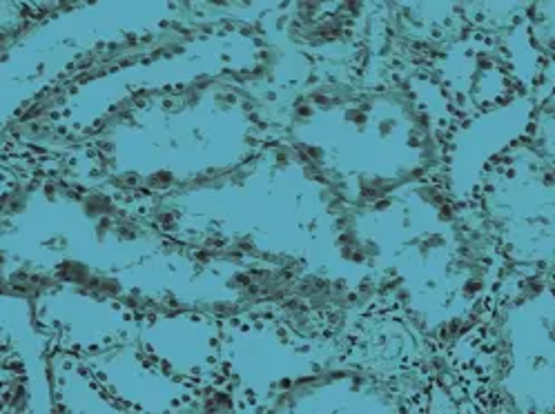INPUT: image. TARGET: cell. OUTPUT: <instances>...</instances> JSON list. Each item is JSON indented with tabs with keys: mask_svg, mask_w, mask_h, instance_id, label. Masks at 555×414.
<instances>
[{
	"mask_svg": "<svg viewBox=\"0 0 555 414\" xmlns=\"http://www.w3.org/2000/svg\"><path fill=\"white\" fill-rule=\"evenodd\" d=\"M348 210L279 138L221 178L145 199V225L205 254L290 265L348 281L342 269Z\"/></svg>",
	"mask_w": 555,
	"mask_h": 414,
	"instance_id": "277c9868",
	"label": "cell"
},
{
	"mask_svg": "<svg viewBox=\"0 0 555 414\" xmlns=\"http://www.w3.org/2000/svg\"><path fill=\"white\" fill-rule=\"evenodd\" d=\"M544 71H547V76L555 83V62H551V65H544Z\"/></svg>",
	"mask_w": 555,
	"mask_h": 414,
	"instance_id": "7c38bea8",
	"label": "cell"
},
{
	"mask_svg": "<svg viewBox=\"0 0 555 414\" xmlns=\"http://www.w3.org/2000/svg\"><path fill=\"white\" fill-rule=\"evenodd\" d=\"M377 3H257L255 23L319 80H364L375 53ZM310 83V85H312Z\"/></svg>",
	"mask_w": 555,
	"mask_h": 414,
	"instance_id": "9c48e42d",
	"label": "cell"
},
{
	"mask_svg": "<svg viewBox=\"0 0 555 414\" xmlns=\"http://www.w3.org/2000/svg\"><path fill=\"white\" fill-rule=\"evenodd\" d=\"M279 121L283 141L353 210L451 169L460 132L426 76L319 80L283 103Z\"/></svg>",
	"mask_w": 555,
	"mask_h": 414,
	"instance_id": "7a4b0ae2",
	"label": "cell"
},
{
	"mask_svg": "<svg viewBox=\"0 0 555 414\" xmlns=\"http://www.w3.org/2000/svg\"><path fill=\"white\" fill-rule=\"evenodd\" d=\"M45 348L29 301L0 292V414H54Z\"/></svg>",
	"mask_w": 555,
	"mask_h": 414,
	"instance_id": "30bf717a",
	"label": "cell"
},
{
	"mask_svg": "<svg viewBox=\"0 0 555 414\" xmlns=\"http://www.w3.org/2000/svg\"><path fill=\"white\" fill-rule=\"evenodd\" d=\"M128 83L137 98L83 145L101 172L145 199L221 178L283 138L272 105L235 80L185 78L167 40Z\"/></svg>",
	"mask_w": 555,
	"mask_h": 414,
	"instance_id": "3957f363",
	"label": "cell"
},
{
	"mask_svg": "<svg viewBox=\"0 0 555 414\" xmlns=\"http://www.w3.org/2000/svg\"><path fill=\"white\" fill-rule=\"evenodd\" d=\"M522 136L555 169V83L542 71V78L531 96Z\"/></svg>",
	"mask_w": 555,
	"mask_h": 414,
	"instance_id": "8fae6325",
	"label": "cell"
},
{
	"mask_svg": "<svg viewBox=\"0 0 555 414\" xmlns=\"http://www.w3.org/2000/svg\"><path fill=\"white\" fill-rule=\"evenodd\" d=\"M542 71L544 62L529 45L522 23L508 32L473 27L437 56L428 78L462 132L529 101Z\"/></svg>",
	"mask_w": 555,
	"mask_h": 414,
	"instance_id": "ba28073f",
	"label": "cell"
},
{
	"mask_svg": "<svg viewBox=\"0 0 555 414\" xmlns=\"http://www.w3.org/2000/svg\"><path fill=\"white\" fill-rule=\"evenodd\" d=\"M342 269L348 281L390 294L442 361L482 321L504 274L451 169L364 210L351 207Z\"/></svg>",
	"mask_w": 555,
	"mask_h": 414,
	"instance_id": "6da1fadb",
	"label": "cell"
},
{
	"mask_svg": "<svg viewBox=\"0 0 555 414\" xmlns=\"http://www.w3.org/2000/svg\"><path fill=\"white\" fill-rule=\"evenodd\" d=\"M504 269L555 276V169L522 134L453 178Z\"/></svg>",
	"mask_w": 555,
	"mask_h": 414,
	"instance_id": "8992f818",
	"label": "cell"
},
{
	"mask_svg": "<svg viewBox=\"0 0 555 414\" xmlns=\"http://www.w3.org/2000/svg\"><path fill=\"white\" fill-rule=\"evenodd\" d=\"M237 401L246 414H451L455 408L442 372H388L344 361Z\"/></svg>",
	"mask_w": 555,
	"mask_h": 414,
	"instance_id": "52a82bcc",
	"label": "cell"
},
{
	"mask_svg": "<svg viewBox=\"0 0 555 414\" xmlns=\"http://www.w3.org/2000/svg\"><path fill=\"white\" fill-rule=\"evenodd\" d=\"M442 381L473 414H555V276L504 269Z\"/></svg>",
	"mask_w": 555,
	"mask_h": 414,
	"instance_id": "5b68a950",
	"label": "cell"
}]
</instances>
